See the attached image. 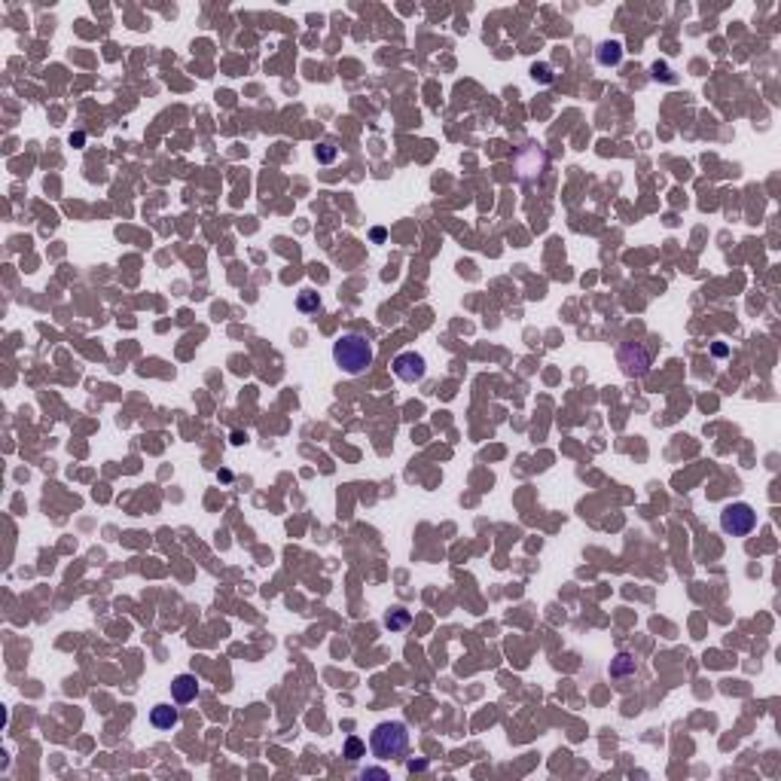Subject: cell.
Listing matches in <instances>:
<instances>
[{
  "label": "cell",
  "instance_id": "11",
  "mask_svg": "<svg viewBox=\"0 0 781 781\" xmlns=\"http://www.w3.org/2000/svg\"><path fill=\"white\" fill-rule=\"evenodd\" d=\"M314 156H318V162H321V165H330V162L336 159V147H333L330 140H323V144H318V147H314Z\"/></svg>",
  "mask_w": 781,
  "mask_h": 781
},
{
  "label": "cell",
  "instance_id": "1",
  "mask_svg": "<svg viewBox=\"0 0 781 781\" xmlns=\"http://www.w3.org/2000/svg\"><path fill=\"white\" fill-rule=\"evenodd\" d=\"M372 342L360 333H342L333 342V360L345 375H363L372 367Z\"/></svg>",
  "mask_w": 781,
  "mask_h": 781
},
{
  "label": "cell",
  "instance_id": "15",
  "mask_svg": "<svg viewBox=\"0 0 781 781\" xmlns=\"http://www.w3.org/2000/svg\"><path fill=\"white\" fill-rule=\"evenodd\" d=\"M384 238V229H372V241H382Z\"/></svg>",
  "mask_w": 781,
  "mask_h": 781
},
{
  "label": "cell",
  "instance_id": "13",
  "mask_svg": "<svg viewBox=\"0 0 781 781\" xmlns=\"http://www.w3.org/2000/svg\"><path fill=\"white\" fill-rule=\"evenodd\" d=\"M406 623H409V614L406 611H394V614L384 616V626H388V628H400V626H406Z\"/></svg>",
  "mask_w": 781,
  "mask_h": 781
},
{
  "label": "cell",
  "instance_id": "8",
  "mask_svg": "<svg viewBox=\"0 0 781 781\" xmlns=\"http://www.w3.org/2000/svg\"><path fill=\"white\" fill-rule=\"evenodd\" d=\"M150 724L156 729H175L180 724V711L171 705H153L150 708Z\"/></svg>",
  "mask_w": 781,
  "mask_h": 781
},
{
  "label": "cell",
  "instance_id": "9",
  "mask_svg": "<svg viewBox=\"0 0 781 781\" xmlns=\"http://www.w3.org/2000/svg\"><path fill=\"white\" fill-rule=\"evenodd\" d=\"M638 672V663L632 653H616L611 659V677H626V675H635Z\"/></svg>",
  "mask_w": 781,
  "mask_h": 781
},
{
  "label": "cell",
  "instance_id": "6",
  "mask_svg": "<svg viewBox=\"0 0 781 781\" xmlns=\"http://www.w3.org/2000/svg\"><path fill=\"white\" fill-rule=\"evenodd\" d=\"M171 696H175L177 705L192 702V699L199 696V681H196V675H177L175 681H171Z\"/></svg>",
  "mask_w": 781,
  "mask_h": 781
},
{
  "label": "cell",
  "instance_id": "12",
  "mask_svg": "<svg viewBox=\"0 0 781 781\" xmlns=\"http://www.w3.org/2000/svg\"><path fill=\"white\" fill-rule=\"evenodd\" d=\"M345 757H348V760H360L363 757V742H360L358 736H351L348 742H345Z\"/></svg>",
  "mask_w": 781,
  "mask_h": 781
},
{
  "label": "cell",
  "instance_id": "5",
  "mask_svg": "<svg viewBox=\"0 0 781 781\" xmlns=\"http://www.w3.org/2000/svg\"><path fill=\"white\" fill-rule=\"evenodd\" d=\"M391 370H394V375H397L400 382L415 384V382L424 379V372H428V360H424L419 351H400L397 358L391 360Z\"/></svg>",
  "mask_w": 781,
  "mask_h": 781
},
{
  "label": "cell",
  "instance_id": "3",
  "mask_svg": "<svg viewBox=\"0 0 781 781\" xmlns=\"http://www.w3.org/2000/svg\"><path fill=\"white\" fill-rule=\"evenodd\" d=\"M616 363H620L623 375H628V379H641V375L650 372L653 358H650V348H647L644 342L628 339L616 348Z\"/></svg>",
  "mask_w": 781,
  "mask_h": 781
},
{
  "label": "cell",
  "instance_id": "7",
  "mask_svg": "<svg viewBox=\"0 0 781 781\" xmlns=\"http://www.w3.org/2000/svg\"><path fill=\"white\" fill-rule=\"evenodd\" d=\"M595 62L602 67H616L623 62V43L620 40H604V43L595 49Z\"/></svg>",
  "mask_w": 781,
  "mask_h": 781
},
{
  "label": "cell",
  "instance_id": "2",
  "mask_svg": "<svg viewBox=\"0 0 781 781\" xmlns=\"http://www.w3.org/2000/svg\"><path fill=\"white\" fill-rule=\"evenodd\" d=\"M406 748H409V729H406V724H400V720H384L370 736V750L379 760L403 757Z\"/></svg>",
  "mask_w": 781,
  "mask_h": 781
},
{
  "label": "cell",
  "instance_id": "4",
  "mask_svg": "<svg viewBox=\"0 0 781 781\" xmlns=\"http://www.w3.org/2000/svg\"><path fill=\"white\" fill-rule=\"evenodd\" d=\"M754 525H757V513H754V506L745 504V501L726 504L724 513H720V528H724V534H729V537H745V534L754 531Z\"/></svg>",
  "mask_w": 781,
  "mask_h": 781
},
{
  "label": "cell",
  "instance_id": "14",
  "mask_svg": "<svg viewBox=\"0 0 781 781\" xmlns=\"http://www.w3.org/2000/svg\"><path fill=\"white\" fill-rule=\"evenodd\" d=\"M653 77H656V79H665V83H672V79H675L672 70H668L665 65H659V62L653 65Z\"/></svg>",
  "mask_w": 781,
  "mask_h": 781
},
{
  "label": "cell",
  "instance_id": "10",
  "mask_svg": "<svg viewBox=\"0 0 781 781\" xmlns=\"http://www.w3.org/2000/svg\"><path fill=\"white\" fill-rule=\"evenodd\" d=\"M297 309L302 311V314H311V311H318L321 309V297L314 290H299V297H297Z\"/></svg>",
  "mask_w": 781,
  "mask_h": 781
}]
</instances>
